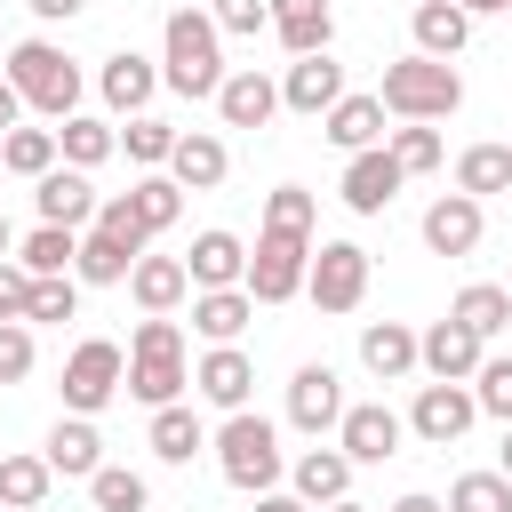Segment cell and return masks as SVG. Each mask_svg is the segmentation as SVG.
Returning a JSON list of instances; mask_svg holds the SVG:
<instances>
[{"instance_id":"6da1fadb","label":"cell","mask_w":512,"mask_h":512,"mask_svg":"<svg viewBox=\"0 0 512 512\" xmlns=\"http://www.w3.org/2000/svg\"><path fill=\"white\" fill-rule=\"evenodd\" d=\"M160 88H176V96H208L216 104V88H224V32H216V16L208 8H168V24H160Z\"/></svg>"},{"instance_id":"7a4b0ae2","label":"cell","mask_w":512,"mask_h":512,"mask_svg":"<svg viewBox=\"0 0 512 512\" xmlns=\"http://www.w3.org/2000/svg\"><path fill=\"white\" fill-rule=\"evenodd\" d=\"M184 384H192L184 328H176V320H160V312H144V320H136V336H128V400H144V408H176V400H184Z\"/></svg>"},{"instance_id":"3957f363","label":"cell","mask_w":512,"mask_h":512,"mask_svg":"<svg viewBox=\"0 0 512 512\" xmlns=\"http://www.w3.org/2000/svg\"><path fill=\"white\" fill-rule=\"evenodd\" d=\"M0 72L16 80L24 112H40V120H56V128L80 112V64H72L56 40H16V48L0 56Z\"/></svg>"},{"instance_id":"277c9868","label":"cell","mask_w":512,"mask_h":512,"mask_svg":"<svg viewBox=\"0 0 512 512\" xmlns=\"http://www.w3.org/2000/svg\"><path fill=\"white\" fill-rule=\"evenodd\" d=\"M208 448H216V472H224L240 496H264V488H280V472H288V456H280V424L256 416V408L224 416Z\"/></svg>"},{"instance_id":"5b68a950","label":"cell","mask_w":512,"mask_h":512,"mask_svg":"<svg viewBox=\"0 0 512 512\" xmlns=\"http://www.w3.org/2000/svg\"><path fill=\"white\" fill-rule=\"evenodd\" d=\"M376 96H384L392 120H448L464 104V72L440 64V56H400V64H384V88Z\"/></svg>"},{"instance_id":"8992f818","label":"cell","mask_w":512,"mask_h":512,"mask_svg":"<svg viewBox=\"0 0 512 512\" xmlns=\"http://www.w3.org/2000/svg\"><path fill=\"white\" fill-rule=\"evenodd\" d=\"M304 272H312V232L256 224V248H248V296H256V304H288V296H304Z\"/></svg>"},{"instance_id":"52a82bcc","label":"cell","mask_w":512,"mask_h":512,"mask_svg":"<svg viewBox=\"0 0 512 512\" xmlns=\"http://www.w3.org/2000/svg\"><path fill=\"white\" fill-rule=\"evenodd\" d=\"M120 384H128V352L112 336H80L64 360V416H104Z\"/></svg>"},{"instance_id":"ba28073f","label":"cell","mask_w":512,"mask_h":512,"mask_svg":"<svg viewBox=\"0 0 512 512\" xmlns=\"http://www.w3.org/2000/svg\"><path fill=\"white\" fill-rule=\"evenodd\" d=\"M304 296H312L320 312H360V296H368V248H360V240H312Z\"/></svg>"},{"instance_id":"9c48e42d","label":"cell","mask_w":512,"mask_h":512,"mask_svg":"<svg viewBox=\"0 0 512 512\" xmlns=\"http://www.w3.org/2000/svg\"><path fill=\"white\" fill-rule=\"evenodd\" d=\"M344 376L328 368V360H304L296 376H288V424L304 432V440H328L336 424H344Z\"/></svg>"},{"instance_id":"30bf717a","label":"cell","mask_w":512,"mask_h":512,"mask_svg":"<svg viewBox=\"0 0 512 512\" xmlns=\"http://www.w3.org/2000/svg\"><path fill=\"white\" fill-rule=\"evenodd\" d=\"M472 424H480V400H472V384H416L408 432H416L424 448H456Z\"/></svg>"},{"instance_id":"8fae6325","label":"cell","mask_w":512,"mask_h":512,"mask_svg":"<svg viewBox=\"0 0 512 512\" xmlns=\"http://www.w3.org/2000/svg\"><path fill=\"white\" fill-rule=\"evenodd\" d=\"M416 360H424L432 384H472L480 360H488V336H472L464 320H432V328L416 336Z\"/></svg>"},{"instance_id":"7c38bea8","label":"cell","mask_w":512,"mask_h":512,"mask_svg":"<svg viewBox=\"0 0 512 512\" xmlns=\"http://www.w3.org/2000/svg\"><path fill=\"white\" fill-rule=\"evenodd\" d=\"M400 440H408V416L384 408V400H352L344 424H336V448L352 464H384V456H400Z\"/></svg>"},{"instance_id":"4fadbf2b","label":"cell","mask_w":512,"mask_h":512,"mask_svg":"<svg viewBox=\"0 0 512 512\" xmlns=\"http://www.w3.org/2000/svg\"><path fill=\"white\" fill-rule=\"evenodd\" d=\"M344 96H352V88H344V64H336V56H296V64L280 72V112L328 120Z\"/></svg>"},{"instance_id":"5bb4252c","label":"cell","mask_w":512,"mask_h":512,"mask_svg":"<svg viewBox=\"0 0 512 512\" xmlns=\"http://www.w3.org/2000/svg\"><path fill=\"white\" fill-rule=\"evenodd\" d=\"M192 392H200L208 408L240 416V408H248V392H256V360H248L240 344H208V352L192 360Z\"/></svg>"},{"instance_id":"9a60e30c","label":"cell","mask_w":512,"mask_h":512,"mask_svg":"<svg viewBox=\"0 0 512 512\" xmlns=\"http://www.w3.org/2000/svg\"><path fill=\"white\" fill-rule=\"evenodd\" d=\"M96 96H104V112L144 120V104L160 96V64H152V56H136V48H112V56H104V72H96Z\"/></svg>"},{"instance_id":"2e32d148","label":"cell","mask_w":512,"mask_h":512,"mask_svg":"<svg viewBox=\"0 0 512 512\" xmlns=\"http://www.w3.org/2000/svg\"><path fill=\"white\" fill-rule=\"evenodd\" d=\"M400 184H408V176H400L392 144H376V152H352V160H344V184H336V192H344L352 216H384V208L400 200Z\"/></svg>"},{"instance_id":"e0dca14e","label":"cell","mask_w":512,"mask_h":512,"mask_svg":"<svg viewBox=\"0 0 512 512\" xmlns=\"http://www.w3.org/2000/svg\"><path fill=\"white\" fill-rule=\"evenodd\" d=\"M32 208H40V224L88 232V224H96V208H104V192L88 184V168H48V176L32 184Z\"/></svg>"},{"instance_id":"ac0fdd59","label":"cell","mask_w":512,"mask_h":512,"mask_svg":"<svg viewBox=\"0 0 512 512\" xmlns=\"http://www.w3.org/2000/svg\"><path fill=\"white\" fill-rule=\"evenodd\" d=\"M184 272H192V296L200 288H248V240L224 232V224H208V232H192Z\"/></svg>"},{"instance_id":"d6986e66","label":"cell","mask_w":512,"mask_h":512,"mask_svg":"<svg viewBox=\"0 0 512 512\" xmlns=\"http://www.w3.org/2000/svg\"><path fill=\"white\" fill-rule=\"evenodd\" d=\"M480 232H488V208H480L472 192H440V200L424 208V248H432V256H472Z\"/></svg>"},{"instance_id":"ffe728a7","label":"cell","mask_w":512,"mask_h":512,"mask_svg":"<svg viewBox=\"0 0 512 512\" xmlns=\"http://www.w3.org/2000/svg\"><path fill=\"white\" fill-rule=\"evenodd\" d=\"M40 456H48L56 480H96V472H104V432H96V416H56L48 440H40Z\"/></svg>"},{"instance_id":"44dd1931","label":"cell","mask_w":512,"mask_h":512,"mask_svg":"<svg viewBox=\"0 0 512 512\" xmlns=\"http://www.w3.org/2000/svg\"><path fill=\"white\" fill-rule=\"evenodd\" d=\"M352 472H360V464H352V456H344L336 440H328V448L312 440V448H304V456L288 464V488H296V496H304L312 512H328V504H344V496H352Z\"/></svg>"},{"instance_id":"7402d4cb","label":"cell","mask_w":512,"mask_h":512,"mask_svg":"<svg viewBox=\"0 0 512 512\" xmlns=\"http://www.w3.org/2000/svg\"><path fill=\"white\" fill-rule=\"evenodd\" d=\"M216 112H224V128H272V112H280V80H264L256 64H240V72H224Z\"/></svg>"},{"instance_id":"603a6c76","label":"cell","mask_w":512,"mask_h":512,"mask_svg":"<svg viewBox=\"0 0 512 512\" xmlns=\"http://www.w3.org/2000/svg\"><path fill=\"white\" fill-rule=\"evenodd\" d=\"M360 368H368L376 384L416 376V368H424V360H416V328H408V320H368V328H360Z\"/></svg>"},{"instance_id":"cb8c5ba5","label":"cell","mask_w":512,"mask_h":512,"mask_svg":"<svg viewBox=\"0 0 512 512\" xmlns=\"http://www.w3.org/2000/svg\"><path fill=\"white\" fill-rule=\"evenodd\" d=\"M272 40H280L288 56H328L336 8H328V0H272Z\"/></svg>"},{"instance_id":"d4e9b609","label":"cell","mask_w":512,"mask_h":512,"mask_svg":"<svg viewBox=\"0 0 512 512\" xmlns=\"http://www.w3.org/2000/svg\"><path fill=\"white\" fill-rule=\"evenodd\" d=\"M384 120H392V112H384V96H344V104H336V112L320 120V136H328V144H336V152L352 160V152H376V144L392 136Z\"/></svg>"},{"instance_id":"484cf974","label":"cell","mask_w":512,"mask_h":512,"mask_svg":"<svg viewBox=\"0 0 512 512\" xmlns=\"http://www.w3.org/2000/svg\"><path fill=\"white\" fill-rule=\"evenodd\" d=\"M128 296H136V312H176L184 296H192V272H184V256H136V272H128Z\"/></svg>"},{"instance_id":"4316f807","label":"cell","mask_w":512,"mask_h":512,"mask_svg":"<svg viewBox=\"0 0 512 512\" xmlns=\"http://www.w3.org/2000/svg\"><path fill=\"white\" fill-rule=\"evenodd\" d=\"M408 32H416V56H440V64H456V56H464V40H472V16H464L456 0H416Z\"/></svg>"},{"instance_id":"83f0119b","label":"cell","mask_w":512,"mask_h":512,"mask_svg":"<svg viewBox=\"0 0 512 512\" xmlns=\"http://www.w3.org/2000/svg\"><path fill=\"white\" fill-rule=\"evenodd\" d=\"M248 320H256V296H248V288H200V296H192V328H200L208 344H240Z\"/></svg>"},{"instance_id":"f1b7e54d","label":"cell","mask_w":512,"mask_h":512,"mask_svg":"<svg viewBox=\"0 0 512 512\" xmlns=\"http://www.w3.org/2000/svg\"><path fill=\"white\" fill-rule=\"evenodd\" d=\"M224 168H232V152H224V136H208V128H192V136H176V160H168V176H176L184 192H216V184H224Z\"/></svg>"},{"instance_id":"f546056e","label":"cell","mask_w":512,"mask_h":512,"mask_svg":"<svg viewBox=\"0 0 512 512\" xmlns=\"http://www.w3.org/2000/svg\"><path fill=\"white\" fill-rule=\"evenodd\" d=\"M144 440H152V456H160V464H192V456H200V448H208L216 432H208V424H200V416H192V408L176 400V408H152Z\"/></svg>"},{"instance_id":"4dcf8cb0","label":"cell","mask_w":512,"mask_h":512,"mask_svg":"<svg viewBox=\"0 0 512 512\" xmlns=\"http://www.w3.org/2000/svg\"><path fill=\"white\" fill-rule=\"evenodd\" d=\"M56 152H64V168H104V160L120 152V128L96 120V112H72V120L56 128Z\"/></svg>"},{"instance_id":"1f68e13d","label":"cell","mask_w":512,"mask_h":512,"mask_svg":"<svg viewBox=\"0 0 512 512\" xmlns=\"http://www.w3.org/2000/svg\"><path fill=\"white\" fill-rule=\"evenodd\" d=\"M16 264H24L32 280H56V272L80 264V232H64V224H32V232L16 240Z\"/></svg>"},{"instance_id":"d6a6232c","label":"cell","mask_w":512,"mask_h":512,"mask_svg":"<svg viewBox=\"0 0 512 512\" xmlns=\"http://www.w3.org/2000/svg\"><path fill=\"white\" fill-rule=\"evenodd\" d=\"M128 272H136V256H128L112 232L88 224V232H80V264H72V280H80V288H128Z\"/></svg>"},{"instance_id":"836d02e7","label":"cell","mask_w":512,"mask_h":512,"mask_svg":"<svg viewBox=\"0 0 512 512\" xmlns=\"http://www.w3.org/2000/svg\"><path fill=\"white\" fill-rule=\"evenodd\" d=\"M48 488H56L48 456H32V448L0 456V504H8V512H40V504H48Z\"/></svg>"},{"instance_id":"e575fe53","label":"cell","mask_w":512,"mask_h":512,"mask_svg":"<svg viewBox=\"0 0 512 512\" xmlns=\"http://www.w3.org/2000/svg\"><path fill=\"white\" fill-rule=\"evenodd\" d=\"M0 168H8V176H24V184H40L48 168H64L56 128H8V136H0Z\"/></svg>"},{"instance_id":"d590c367","label":"cell","mask_w":512,"mask_h":512,"mask_svg":"<svg viewBox=\"0 0 512 512\" xmlns=\"http://www.w3.org/2000/svg\"><path fill=\"white\" fill-rule=\"evenodd\" d=\"M448 320H464L472 336H504V328H512V288H496V280H472V288H456Z\"/></svg>"},{"instance_id":"8d00e7d4","label":"cell","mask_w":512,"mask_h":512,"mask_svg":"<svg viewBox=\"0 0 512 512\" xmlns=\"http://www.w3.org/2000/svg\"><path fill=\"white\" fill-rule=\"evenodd\" d=\"M456 192H472V200L512 192V144H464L456 152Z\"/></svg>"},{"instance_id":"74e56055","label":"cell","mask_w":512,"mask_h":512,"mask_svg":"<svg viewBox=\"0 0 512 512\" xmlns=\"http://www.w3.org/2000/svg\"><path fill=\"white\" fill-rule=\"evenodd\" d=\"M176 136H184V128H168V120H152V112H144V120H128V128H120V152H128L144 176H160V168L176 160Z\"/></svg>"},{"instance_id":"f35d334b","label":"cell","mask_w":512,"mask_h":512,"mask_svg":"<svg viewBox=\"0 0 512 512\" xmlns=\"http://www.w3.org/2000/svg\"><path fill=\"white\" fill-rule=\"evenodd\" d=\"M88 504H96V512H152V480L128 472V464H104V472L88 480Z\"/></svg>"},{"instance_id":"ab89813d","label":"cell","mask_w":512,"mask_h":512,"mask_svg":"<svg viewBox=\"0 0 512 512\" xmlns=\"http://www.w3.org/2000/svg\"><path fill=\"white\" fill-rule=\"evenodd\" d=\"M128 200H136V216H144V232H152V240L184 216V184H176V176H136V184H128Z\"/></svg>"},{"instance_id":"60d3db41","label":"cell","mask_w":512,"mask_h":512,"mask_svg":"<svg viewBox=\"0 0 512 512\" xmlns=\"http://www.w3.org/2000/svg\"><path fill=\"white\" fill-rule=\"evenodd\" d=\"M384 144H392L400 176H432V168H440V128H432V120H400Z\"/></svg>"},{"instance_id":"b9f144b4","label":"cell","mask_w":512,"mask_h":512,"mask_svg":"<svg viewBox=\"0 0 512 512\" xmlns=\"http://www.w3.org/2000/svg\"><path fill=\"white\" fill-rule=\"evenodd\" d=\"M448 512H512V480L504 472H464L448 488Z\"/></svg>"},{"instance_id":"7bdbcfd3","label":"cell","mask_w":512,"mask_h":512,"mask_svg":"<svg viewBox=\"0 0 512 512\" xmlns=\"http://www.w3.org/2000/svg\"><path fill=\"white\" fill-rule=\"evenodd\" d=\"M472 400H480V416L512 424V352H488V360H480V376H472Z\"/></svg>"},{"instance_id":"ee69618b","label":"cell","mask_w":512,"mask_h":512,"mask_svg":"<svg viewBox=\"0 0 512 512\" xmlns=\"http://www.w3.org/2000/svg\"><path fill=\"white\" fill-rule=\"evenodd\" d=\"M96 232H112L128 256H144V248H152V232H144V216H136V200H128V192H104V208H96Z\"/></svg>"},{"instance_id":"f6af8a7d","label":"cell","mask_w":512,"mask_h":512,"mask_svg":"<svg viewBox=\"0 0 512 512\" xmlns=\"http://www.w3.org/2000/svg\"><path fill=\"white\" fill-rule=\"evenodd\" d=\"M80 312V280L56 272V280H32V328H64Z\"/></svg>"},{"instance_id":"bcb514c9","label":"cell","mask_w":512,"mask_h":512,"mask_svg":"<svg viewBox=\"0 0 512 512\" xmlns=\"http://www.w3.org/2000/svg\"><path fill=\"white\" fill-rule=\"evenodd\" d=\"M312 216H320V200H312L304 184H280V192L264 200V224H280V232H312Z\"/></svg>"},{"instance_id":"7dc6e473","label":"cell","mask_w":512,"mask_h":512,"mask_svg":"<svg viewBox=\"0 0 512 512\" xmlns=\"http://www.w3.org/2000/svg\"><path fill=\"white\" fill-rule=\"evenodd\" d=\"M32 320H0V384H24L32 376Z\"/></svg>"},{"instance_id":"c3c4849f","label":"cell","mask_w":512,"mask_h":512,"mask_svg":"<svg viewBox=\"0 0 512 512\" xmlns=\"http://www.w3.org/2000/svg\"><path fill=\"white\" fill-rule=\"evenodd\" d=\"M216 32H272V0H208Z\"/></svg>"},{"instance_id":"681fc988","label":"cell","mask_w":512,"mask_h":512,"mask_svg":"<svg viewBox=\"0 0 512 512\" xmlns=\"http://www.w3.org/2000/svg\"><path fill=\"white\" fill-rule=\"evenodd\" d=\"M0 320H32V272L16 256L0 264Z\"/></svg>"},{"instance_id":"f907efd6","label":"cell","mask_w":512,"mask_h":512,"mask_svg":"<svg viewBox=\"0 0 512 512\" xmlns=\"http://www.w3.org/2000/svg\"><path fill=\"white\" fill-rule=\"evenodd\" d=\"M24 8H32V16H40V24H72V16H80V8H88V0H24Z\"/></svg>"},{"instance_id":"816d5d0a","label":"cell","mask_w":512,"mask_h":512,"mask_svg":"<svg viewBox=\"0 0 512 512\" xmlns=\"http://www.w3.org/2000/svg\"><path fill=\"white\" fill-rule=\"evenodd\" d=\"M8 128H24V96H16V80L0 72V136H8Z\"/></svg>"},{"instance_id":"f5cc1de1","label":"cell","mask_w":512,"mask_h":512,"mask_svg":"<svg viewBox=\"0 0 512 512\" xmlns=\"http://www.w3.org/2000/svg\"><path fill=\"white\" fill-rule=\"evenodd\" d=\"M256 512H312V504H304L296 488H264V496H256Z\"/></svg>"},{"instance_id":"db71d44e","label":"cell","mask_w":512,"mask_h":512,"mask_svg":"<svg viewBox=\"0 0 512 512\" xmlns=\"http://www.w3.org/2000/svg\"><path fill=\"white\" fill-rule=\"evenodd\" d=\"M392 512H448L440 496H424V488H408V496H392Z\"/></svg>"},{"instance_id":"11a10c76","label":"cell","mask_w":512,"mask_h":512,"mask_svg":"<svg viewBox=\"0 0 512 512\" xmlns=\"http://www.w3.org/2000/svg\"><path fill=\"white\" fill-rule=\"evenodd\" d=\"M456 8H464V16H504L512 0H456Z\"/></svg>"},{"instance_id":"9f6ffc18","label":"cell","mask_w":512,"mask_h":512,"mask_svg":"<svg viewBox=\"0 0 512 512\" xmlns=\"http://www.w3.org/2000/svg\"><path fill=\"white\" fill-rule=\"evenodd\" d=\"M496 472L512 480V424H504V448H496Z\"/></svg>"},{"instance_id":"6f0895ef","label":"cell","mask_w":512,"mask_h":512,"mask_svg":"<svg viewBox=\"0 0 512 512\" xmlns=\"http://www.w3.org/2000/svg\"><path fill=\"white\" fill-rule=\"evenodd\" d=\"M16 256V232H8V208H0V264Z\"/></svg>"},{"instance_id":"680465c9","label":"cell","mask_w":512,"mask_h":512,"mask_svg":"<svg viewBox=\"0 0 512 512\" xmlns=\"http://www.w3.org/2000/svg\"><path fill=\"white\" fill-rule=\"evenodd\" d=\"M328 512H368V504H352V496H344V504H328Z\"/></svg>"},{"instance_id":"91938a15","label":"cell","mask_w":512,"mask_h":512,"mask_svg":"<svg viewBox=\"0 0 512 512\" xmlns=\"http://www.w3.org/2000/svg\"><path fill=\"white\" fill-rule=\"evenodd\" d=\"M0 56H8V40H0Z\"/></svg>"},{"instance_id":"94428289","label":"cell","mask_w":512,"mask_h":512,"mask_svg":"<svg viewBox=\"0 0 512 512\" xmlns=\"http://www.w3.org/2000/svg\"><path fill=\"white\" fill-rule=\"evenodd\" d=\"M0 512H8V504H0Z\"/></svg>"}]
</instances>
